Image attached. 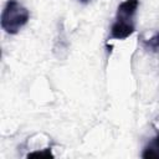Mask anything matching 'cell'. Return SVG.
Instances as JSON below:
<instances>
[{
    "label": "cell",
    "mask_w": 159,
    "mask_h": 159,
    "mask_svg": "<svg viewBox=\"0 0 159 159\" xmlns=\"http://www.w3.org/2000/svg\"><path fill=\"white\" fill-rule=\"evenodd\" d=\"M30 12L16 0H9L1 12V29L9 35H16L29 21Z\"/></svg>",
    "instance_id": "1"
},
{
    "label": "cell",
    "mask_w": 159,
    "mask_h": 159,
    "mask_svg": "<svg viewBox=\"0 0 159 159\" xmlns=\"http://www.w3.org/2000/svg\"><path fill=\"white\" fill-rule=\"evenodd\" d=\"M134 22L132 21H124V20H116L111 26V34L109 39L114 40H124L129 37L134 32Z\"/></svg>",
    "instance_id": "2"
},
{
    "label": "cell",
    "mask_w": 159,
    "mask_h": 159,
    "mask_svg": "<svg viewBox=\"0 0 159 159\" xmlns=\"http://www.w3.org/2000/svg\"><path fill=\"white\" fill-rule=\"evenodd\" d=\"M139 6V0H124L122 1L117 7L116 20H124V21H132L134 19V15L137 12V9Z\"/></svg>",
    "instance_id": "3"
},
{
    "label": "cell",
    "mask_w": 159,
    "mask_h": 159,
    "mask_svg": "<svg viewBox=\"0 0 159 159\" xmlns=\"http://www.w3.org/2000/svg\"><path fill=\"white\" fill-rule=\"evenodd\" d=\"M142 157L145 159H159V133L144 148Z\"/></svg>",
    "instance_id": "4"
},
{
    "label": "cell",
    "mask_w": 159,
    "mask_h": 159,
    "mask_svg": "<svg viewBox=\"0 0 159 159\" xmlns=\"http://www.w3.org/2000/svg\"><path fill=\"white\" fill-rule=\"evenodd\" d=\"M143 45L145 46V48H148V50H150L153 52H157L159 50V31L155 32L150 39L144 40Z\"/></svg>",
    "instance_id": "5"
},
{
    "label": "cell",
    "mask_w": 159,
    "mask_h": 159,
    "mask_svg": "<svg viewBox=\"0 0 159 159\" xmlns=\"http://www.w3.org/2000/svg\"><path fill=\"white\" fill-rule=\"evenodd\" d=\"M27 158H45V159H48V158H53V154L51 152V148H46L43 150H36V152L29 153Z\"/></svg>",
    "instance_id": "6"
},
{
    "label": "cell",
    "mask_w": 159,
    "mask_h": 159,
    "mask_svg": "<svg viewBox=\"0 0 159 159\" xmlns=\"http://www.w3.org/2000/svg\"><path fill=\"white\" fill-rule=\"evenodd\" d=\"M78 1H81V2H83V4H86V2H88L89 0H78Z\"/></svg>",
    "instance_id": "7"
}]
</instances>
